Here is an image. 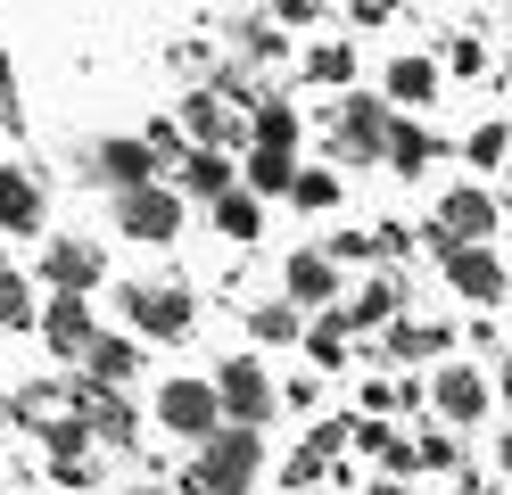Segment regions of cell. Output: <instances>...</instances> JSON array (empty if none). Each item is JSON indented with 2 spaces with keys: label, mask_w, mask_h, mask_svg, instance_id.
<instances>
[{
  "label": "cell",
  "mask_w": 512,
  "mask_h": 495,
  "mask_svg": "<svg viewBox=\"0 0 512 495\" xmlns=\"http://www.w3.org/2000/svg\"><path fill=\"white\" fill-rule=\"evenodd\" d=\"M182 190H190V198H223V190H232V165H223V149H207V141L190 149V157H182Z\"/></svg>",
  "instance_id": "cell-17"
},
{
  "label": "cell",
  "mask_w": 512,
  "mask_h": 495,
  "mask_svg": "<svg viewBox=\"0 0 512 495\" xmlns=\"http://www.w3.org/2000/svg\"><path fill=\"white\" fill-rule=\"evenodd\" d=\"M124 314H133V330H149V339H182L190 330V289H174V281H133L124 289Z\"/></svg>",
  "instance_id": "cell-3"
},
{
  "label": "cell",
  "mask_w": 512,
  "mask_h": 495,
  "mask_svg": "<svg viewBox=\"0 0 512 495\" xmlns=\"http://www.w3.org/2000/svg\"><path fill=\"white\" fill-rule=\"evenodd\" d=\"M306 355H314V363H339V355H347V322H314V330H306Z\"/></svg>",
  "instance_id": "cell-29"
},
{
  "label": "cell",
  "mask_w": 512,
  "mask_h": 495,
  "mask_svg": "<svg viewBox=\"0 0 512 495\" xmlns=\"http://www.w3.org/2000/svg\"><path fill=\"white\" fill-rule=\"evenodd\" d=\"M0 116H9V132H17V83H9V58H0Z\"/></svg>",
  "instance_id": "cell-33"
},
{
  "label": "cell",
  "mask_w": 512,
  "mask_h": 495,
  "mask_svg": "<svg viewBox=\"0 0 512 495\" xmlns=\"http://www.w3.org/2000/svg\"><path fill=\"white\" fill-rule=\"evenodd\" d=\"M83 363H91V380H100V388H116V380H133V372H141V355H133V339H100V330H91V347H83Z\"/></svg>",
  "instance_id": "cell-16"
},
{
  "label": "cell",
  "mask_w": 512,
  "mask_h": 495,
  "mask_svg": "<svg viewBox=\"0 0 512 495\" xmlns=\"http://www.w3.org/2000/svg\"><path fill=\"white\" fill-rule=\"evenodd\" d=\"M380 141H389V108L380 99H347L339 108V157H380Z\"/></svg>",
  "instance_id": "cell-8"
},
{
  "label": "cell",
  "mask_w": 512,
  "mask_h": 495,
  "mask_svg": "<svg viewBox=\"0 0 512 495\" xmlns=\"http://www.w3.org/2000/svg\"><path fill=\"white\" fill-rule=\"evenodd\" d=\"M504 471H512V429H504Z\"/></svg>",
  "instance_id": "cell-34"
},
{
  "label": "cell",
  "mask_w": 512,
  "mask_h": 495,
  "mask_svg": "<svg viewBox=\"0 0 512 495\" xmlns=\"http://www.w3.org/2000/svg\"><path fill=\"white\" fill-rule=\"evenodd\" d=\"M290 297H298V306H331V297H339V264L331 256H290Z\"/></svg>",
  "instance_id": "cell-14"
},
{
  "label": "cell",
  "mask_w": 512,
  "mask_h": 495,
  "mask_svg": "<svg viewBox=\"0 0 512 495\" xmlns=\"http://www.w3.org/2000/svg\"><path fill=\"white\" fill-rule=\"evenodd\" d=\"M0 322H9V330H17V322H34V297H25V281L9 273V264H0Z\"/></svg>",
  "instance_id": "cell-28"
},
{
  "label": "cell",
  "mask_w": 512,
  "mask_h": 495,
  "mask_svg": "<svg viewBox=\"0 0 512 495\" xmlns=\"http://www.w3.org/2000/svg\"><path fill=\"white\" fill-rule=\"evenodd\" d=\"M455 495H479V487H455Z\"/></svg>",
  "instance_id": "cell-37"
},
{
  "label": "cell",
  "mask_w": 512,
  "mask_h": 495,
  "mask_svg": "<svg viewBox=\"0 0 512 495\" xmlns=\"http://www.w3.org/2000/svg\"><path fill=\"white\" fill-rule=\"evenodd\" d=\"M207 388H215V413H232L240 429H256V421L273 413V380H265V363H248V355H232Z\"/></svg>",
  "instance_id": "cell-2"
},
{
  "label": "cell",
  "mask_w": 512,
  "mask_h": 495,
  "mask_svg": "<svg viewBox=\"0 0 512 495\" xmlns=\"http://www.w3.org/2000/svg\"><path fill=\"white\" fill-rule=\"evenodd\" d=\"M380 157H389L397 174H422V157H430V141H422V132H413V124H389V141H380Z\"/></svg>",
  "instance_id": "cell-21"
},
{
  "label": "cell",
  "mask_w": 512,
  "mask_h": 495,
  "mask_svg": "<svg viewBox=\"0 0 512 495\" xmlns=\"http://www.w3.org/2000/svg\"><path fill=\"white\" fill-rule=\"evenodd\" d=\"M256 462H265V446H256V429H207V454L190 462L182 495H248Z\"/></svg>",
  "instance_id": "cell-1"
},
{
  "label": "cell",
  "mask_w": 512,
  "mask_h": 495,
  "mask_svg": "<svg viewBox=\"0 0 512 495\" xmlns=\"http://www.w3.org/2000/svg\"><path fill=\"white\" fill-rule=\"evenodd\" d=\"M290 198H298L306 215H323L331 198H339V174H323V165H306V174H290Z\"/></svg>",
  "instance_id": "cell-22"
},
{
  "label": "cell",
  "mask_w": 512,
  "mask_h": 495,
  "mask_svg": "<svg viewBox=\"0 0 512 495\" xmlns=\"http://www.w3.org/2000/svg\"><path fill=\"white\" fill-rule=\"evenodd\" d=\"M438 347H446V330H438V322H397V339H389L397 363H405V355H438Z\"/></svg>",
  "instance_id": "cell-24"
},
{
  "label": "cell",
  "mask_w": 512,
  "mask_h": 495,
  "mask_svg": "<svg viewBox=\"0 0 512 495\" xmlns=\"http://www.w3.org/2000/svg\"><path fill=\"white\" fill-rule=\"evenodd\" d=\"M430 91H438V66H430V58H397V66H389V99H405V108H422Z\"/></svg>",
  "instance_id": "cell-18"
},
{
  "label": "cell",
  "mask_w": 512,
  "mask_h": 495,
  "mask_svg": "<svg viewBox=\"0 0 512 495\" xmlns=\"http://www.w3.org/2000/svg\"><path fill=\"white\" fill-rule=\"evenodd\" d=\"M290 141H298V108H281V99L256 108V149H290Z\"/></svg>",
  "instance_id": "cell-23"
},
{
  "label": "cell",
  "mask_w": 512,
  "mask_h": 495,
  "mask_svg": "<svg viewBox=\"0 0 512 495\" xmlns=\"http://www.w3.org/2000/svg\"><path fill=\"white\" fill-rule=\"evenodd\" d=\"M446 281H455L471 306H496V297H504V264L479 248V240H455V248H446Z\"/></svg>",
  "instance_id": "cell-6"
},
{
  "label": "cell",
  "mask_w": 512,
  "mask_h": 495,
  "mask_svg": "<svg viewBox=\"0 0 512 495\" xmlns=\"http://www.w3.org/2000/svg\"><path fill=\"white\" fill-rule=\"evenodd\" d=\"M298 495H306V487H298Z\"/></svg>",
  "instance_id": "cell-38"
},
{
  "label": "cell",
  "mask_w": 512,
  "mask_h": 495,
  "mask_svg": "<svg viewBox=\"0 0 512 495\" xmlns=\"http://www.w3.org/2000/svg\"><path fill=\"white\" fill-rule=\"evenodd\" d=\"M91 174H100V182H116V190H141V182L157 174V157H149V141H108Z\"/></svg>",
  "instance_id": "cell-13"
},
{
  "label": "cell",
  "mask_w": 512,
  "mask_h": 495,
  "mask_svg": "<svg viewBox=\"0 0 512 495\" xmlns=\"http://www.w3.org/2000/svg\"><path fill=\"white\" fill-rule=\"evenodd\" d=\"M157 421H166L174 438H207V429L223 421L215 413V388L207 380H166V388H157Z\"/></svg>",
  "instance_id": "cell-4"
},
{
  "label": "cell",
  "mask_w": 512,
  "mask_h": 495,
  "mask_svg": "<svg viewBox=\"0 0 512 495\" xmlns=\"http://www.w3.org/2000/svg\"><path fill=\"white\" fill-rule=\"evenodd\" d=\"M504 396H512V363H504Z\"/></svg>",
  "instance_id": "cell-36"
},
{
  "label": "cell",
  "mask_w": 512,
  "mask_h": 495,
  "mask_svg": "<svg viewBox=\"0 0 512 495\" xmlns=\"http://www.w3.org/2000/svg\"><path fill=\"white\" fill-rule=\"evenodd\" d=\"M42 223V190L25 165H0V231H34Z\"/></svg>",
  "instance_id": "cell-12"
},
{
  "label": "cell",
  "mask_w": 512,
  "mask_h": 495,
  "mask_svg": "<svg viewBox=\"0 0 512 495\" xmlns=\"http://www.w3.org/2000/svg\"><path fill=\"white\" fill-rule=\"evenodd\" d=\"M42 339H50L58 355H83V347H91V306L58 289V297H50V314H42Z\"/></svg>",
  "instance_id": "cell-11"
},
{
  "label": "cell",
  "mask_w": 512,
  "mask_h": 495,
  "mask_svg": "<svg viewBox=\"0 0 512 495\" xmlns=\"http://www.w3.org/2000/svg\"><path fill=\"white\" fill-rule=\"evenodd\" d=\"M248 322H256V339H273V347H290V339H298V306H256Z\"/></svg>",
  "instance_id": "cell-27"
},
{
  "label": "cell",
  "mask_w": 512,
  "mask_h": 495,
  "mask_svg": "<svg viewBox=\"0 0 512 495\" xmlns=\"http://www.w3.org/2000/svg\"><path fill=\"white\" fill-rule=\"evenodd\" d=\"M306 75L314 83H347V75H356V58H347V42H323V50H306Z\"/></svg>",
  "instance_id": "cell-26"
},
{
  "label": "cell",
  "mask_w": 512,
  "mask_h": 495,
  "mask_svg": "<svg viewBox=\"0 0 512 495\" xmlns=\"http://www.w3.org/2000/svg\"><path fill=\"white\" fill-rule=\"evenodd\" d=\"M273 17L281 25H314V17H323V0H273Z\"/></svg>",
  "instance_id": "cell-31"
},
{
  "label": "cell",
  "mask_w": 512,
  "mask_h": 495,
  "mask_svg": "<svg viewBox=\"0 0 512 495\" xmlns=\"http://www.w3.org/2000/svg\"><path fill=\"white\" fill-rule=\"evenodd\" d=\"M504 157V124H479L471 132V165H496Z\"/></svg>",
  "instance_id": "cell-30"
},
{
  "label": "cell",
  "mask_w": 512,
  "mask_h": 495,
  "mask_svg": "<svg viewBox=\"0 0 512 495\" xmlns=\"http://www.w3.org/2000/svg\"><path fill=\"white\" fill-rule=\"evenodd\" d=\"M42 273H50L58 289H67V297H83L91 281L108 273V264H100V248H91V240H50V256H42Z\"/></svg>",
  "instance_id": "cell-9"
},
{
  "label": "cell",
  "mask_w": 512,
  "mask_h": 495,
  "mask_svg": "<svg viewBox=\"0 0 512 495\" xmlns=\"http://www.w3.org/2000/svg\"><path fill=\"white\" fill-rule=\"evenodd\" d=\"M413 462H430V471H446V462H455V438H422V446H413Z\"/></svg>",
  "instance_id": "cell-32"
},
{
  "label": "cell",
  "mask_w": 512,
  "mask_h": 495,
  "mask_svg": "<svg viewBox=\"0 0 512 495\" xmlns=\"http://www.w3.org/2000/svg\"><path fill=\"white\" fill-rule=\"evenodd\" d=\"M372 495H405V487H372Z\"/></svg>",
  "instance_id": "cell-35"
},
{
  "label": "cell",
  "mask_w": 512,
  "mask_h": 495,
  "mask_svg": "<svg viewBox=\"0 0 512 495\" xmlns=\"http://www.w3.org/2000/svg\"><path fill=\"white\" fill-rule=\"evenodd\" d=\"M67 405H75V421H91V429H100V438H133V405H124L116 388L75 380V388H67Z\"/></svg>",
  "instance_id": "cell-7"
},
{
  "label": "cell",
  "mask_w": 512,
  "mask_h": 495,
  "mask_svg": "<svg viewBox=\"0 0 512 495\" xmlns=\"http://www.w3.org/2000/svg\"><path fill=\"white\" fill-rule=\"evenodd\" d=\"M290 174H298L290 149H256V157H248V182H256V190H290Z\"/></svg>",
  "instance_id": "cell-25"
},
{
  "label": "cell",
  "mask_w": 512,
  "mask_h": 495,
  "mask_svg": "<svg viewBox=\"0 0 512 495\" xmlns=\"http://www.w3.org/2000/svg\"><path fill=\"white\" fill-rule=\"evenodd\" d=\"M174 223H182V198H174V190H157V182L124 190V231H133V240L166 248V240H174Z\"/></svg>",
  "instance_id": "cell-5"
},
{
  "label": "cell",
  "mask_w": 512,
  "mask_h": 495,
  "mask_svg": "<svg viewBox=\"0 0 512 495\" xmlns=\"http://www.w3.org/2000/svg\"><path fill=\"white\" fill-rule=\"evenodd\" d=\"M438 223H446V248H455V240H479V231L496 223V207H488V198H479V190H446Z\"/></svg>",
  "instance_id": "cell-15"
},
{
  "label": "cell",
  "mask_w": 512,
  "mask_h": 495,
  "mask_svg": "<svg viewBox=\"0 0 512 495\" xmlns=\"http://www.w3.org/2000/svg\"><path fill=\"white\" fill-rule=\"evenodd\" d=\"M389 314H397V289H389V281H364L356 306H347L339 322H347V330H372V322H389Z\"/></svg>",
  "instance_id": "cell-19"
},
{
  "label": "cell",
  "mask_w": 512,
  "mask_h": 495,
  "mask_svg": "<svg viewBox=\"0 0 512 495\" xmlns=\"http://www.w3.org/2000/svg\"><path fill=\"white\" fill-rule=\"evenodd\" d=\"M430 396H438V413H446V421H479V413H488V380H479L471 363H446Z\"/></svg>",
  "instance_id": "cell-10"
},
{
  "label": "cell",
  "mask_w": 512,
  "mask_h": 495,
  "mask_svg": "<svg viewBox=\"0 0 512 495\" xmlns=\"http://www.w3.org/2000/svg\"><path fill=\"white\" fill-rule=\"evenodd\" d=\"M256 223H265V215H256V198H240V190L215 198V231H223V240H256Z\"/></svg>",
  "instance_id": "cell-20"
}]
</instances>
